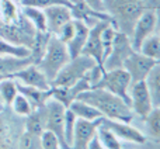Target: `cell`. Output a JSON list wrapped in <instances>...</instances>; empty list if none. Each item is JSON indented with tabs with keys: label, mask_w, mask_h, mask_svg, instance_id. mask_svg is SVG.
<instances>
[{
	"label": "cell",
	"mask_w": 160,
	"mask_h": 149,
	"mask_svg": "<svg viewBox=\"0 0 160 149\" xmlns=\"http://www.w3.org/2000/svg\"><path fill=\"white\" fill-rule=\"evenodd\" d=\"M160 0H104L105 13L117 31L131 37L136 20L145 10H159Z\"/></svg>",
	"instance_id": "1"
},
{
	"label": "cell",
	"mask_w": 160,
	"mask_h": 149,
	"mask_svg": "<svg viewBox=\"0 0 160 149\" xmlns=\"http://www.w3.org/2000/svg\"><path fill=\"white\" fill-rule=\"evenodd\" d=\"M78 100L86 101L96 107L102 117L110 120H117V121L124 122H132L135 114L132 113L131 107L119 99L118 96L104 90V89H88L79 94Z\"/></svg>",
	"instance_id": "2"
},
{
	"label": "cell",
	"mask_w": 160,
	"mask_h": 149,
	"mask_svg": "<svg viewBox=\"0 0 160 149\" xmlns=\"http://www.w3.org/2000/svg\"><path fill=\"white\" fill-rule=\"evenodd\" d=\"M69 59L70 55L68 52L66 45L58 37L51 35L47 49H45L42 58L39 59V62L37 64V66L39 68V70L45 74V77L49 82H52L61 72L62 68L69 62Z\"/></svg>",
	"instance_id": "3"
},
{
	"label": "cell",
	"mask_w": 160,
	"mask_h": 149,
	"mask_svg": "<svg viewBox=\"0 0 160 149\" xmlns=\"http://www.w3.org/2000/svg\"><path fill=\"white\" fill-rule=\"evenodd\" d=\"M24 131V117L16 116L10 107L4 105L0 110V149H18Z\"/></svg>",
	"instance_id": "4"
},
{
	"label": "cell",
	"mask_w": 160,
	"mask_h": 149,
	"mask_svg": "<svg viewBox=\"0 0 160 149\" xmlns=\"http://www.w3.org/2000/svg\"><path fill=\"white\" fill-rule=\"evenodd\" d=\"M96 61L87 55H80L70 58L69 62L61 69L58 76L51 82L52 87H63V86H72L80 79L84 77V74L88 72L93 66H96Z\"/></svg>",
	"instance_id": "5"
},
{
	"label": "cell",
	"mask_w": 160,
	"mask_h": 149,
	"mask_svg": "<svg viewBox=\"0 0 160 149\" xmlns=\"http://www.w3.org/2000/svg\"><path fill=\"white\" fill-rule=\"evenodd\" d=\"M129 86L131 77L128 72L122 68H117V69L105 70L100 82L91 89H104V90L118 96L119 99H122L129 105V94H128Z\"/></svg>",
	"instance_id": "6"
},
{
	"label": "cell",
	"mask_w": 160,
	"mask_h": 149,
	"mask_svg": "<svg viewBox=\"0 0 160 149\" xmlns=\"http://www.w3.org/2000/svg\"><path fill=\"white\" fill-rule=\"evenodd\" d=\"M65 110L66 107L52 97L45 103V114H47L45 131L52 132L61 142L62 146L69 149L65 141Z\"/></svg>",
	"instance_id": "7"
},
{
	"label": "cell",
	"mask_w": 160,
	"mask_h": 149,
	"mask_svg": "<svg viewBox=\"0 0 160 149\" xmlns=\"http://www.w3.org/2000/svg\"><path fill=\"white\" fill-rule=\"evenodd\" d=\"M129 107L132 110V113L135 116H138L139 118H146L148 114L153 110V103H152V97L149 94L148 86L145 83V80L142 82H136V83H131L129 90Z\"/></svg>",
	"instance_id": "8"
},
{
	"label": "cell",
	"mask_w": 160,
	"mask_h": 149,
	"mask_svg": "<svg viewBox=\"0 0 160 149\" xmlns=\"http://www.w3.org/2000/svg\"><path fill=\"white\" fill-rule=\"evenodd\" d=\"M159 65V61L152 58H148L139 51H133L127 59H125L122 69H125L131 77V83L142 82L148 77L150 70Z\"/></svg>",
	"instance_id": "9"
},
{
	"label": "cell",
	"mask_w": 160,
	"mask_h": 149,
	"mask_svg": "<svg viewBox=\"0 0 160 149\" xmlns=\"http://www.w3.org/2000/svg\"><path fill=\"white\" fill-rule=\"evenodd\" d=\"M158 11L159 10H145L143 13L139 16L136 20L135 25H133L132 34H131V45L135 51L139 49L141 44L150 37L152 34L156 33V27H158Z\"/></svg>",
	"instance_id": "10"
},
{
	"label": "cell",
	"mask_w": 160,
	"mask_h": 149,
	"mask_svg": "<svg viewBox=\"0 0 160 149\" xmlns=\"http://www.w3.org/2000/svg\"><path fill=\"white\" fill-rule=\"evenodd\" d=\"M133 48L131 45V39L128 35L117 31L115 37H114V42H112V48H111L108 56L105 58L102 68L105 70L110 69H117V68H122L125 59L133 52Z\"/></svg>",
	"instance_id": "11"
},
{
	"label": "cell",
	"mask_w": 160,
	"mask_h": 149,
	"mask_svg": "<svg viewBox=\"0 0 160 149\" xmlns=\"http://www.w3.org/2000/svg\"><path fill=\"white\" fill-rule=\"evenodd\" d=\"M108 23L111 21L98 20L94 25H91L90 31H88V37L86 39V44L82 51L83 55H87L90 58H93L96 61V64L100 65V66H102V62H104V48H102L101 33Z\"/></svg>",
	"instance_id": "12"
},
{
	"label": "cell",
	"mask_w": 160,
	"mask_h": 149,
	"mask_svg": "<svg viewBox=\"0 0 160 149\" xmlns=\"http://www.w3.org/2000/svg\"><path fill=\"white\" fill-rule=\"evenodd\" d=\"M101 124L107 127L118 139H124V141L132 142V144H145L146 142V135L136 127L131 125V122L117 121V120H110L102 117Z\"/></svg>",
	"instance_id": "13"
},
{
	"label": "cell",
	"mask_w": 160,
	"mask_h": 149,
	"mask_svg": "<svg viewBox=\"0 0 160 149\" xmlns=\"http://www.w3.org/2000/svg\"><path fill=\"white\" fill-rule=\"evenodd\" d=\"M10 77L16 79L21 85L37 87V89H41V90H49L51 89V82L45 77V74L39 70V68L35 64L27 65L22 69L14 72Z\"/></svg>",
	"instance_id": "14"
},
{
	"label": "cell",
	"mask_w": 160,
	"mask_h": 149,
	"mask_svg": "<svg viewBox=\"0 0 160 149\" xmlns=\"http://www.w3.org/2000/svg\"><path fill=\"white\" fill-rule=\"evenodd\" d=\"M101 118L96 120V121H87V120L78 118L75 131H73L72 145L69 149H88L91 139L96 136L97 127L101 122Z\"/></svg>",
	"instance_id": "15"
},
{
	"label": "cell",
	"mask_w": 160,
	"mask_h": 149,
	"mask_svg": "<svg viewBox=\"0 0 160 149\" xmlns=\"http://www.w3.org/2000/svg\"><path fill=\"white\" fill-rule=\"evenodd\" d=\"M47 17V33L51 35H56L58 31L63 27L66 23L72 21V7H68L63 4H56L52 7H48L44 10Z\"/></svg>",
	"instance_id": "16"
},
{
	"label": "cell",
	"mask_w": 160,
	"mask_h": 149,
	"mask_svg": "<svg viewBox=\"0 0 160 149\" xmlns=\"http://www.w3.org/2000/svg\"><path fill=\"white\" fill-rule=\"evenodd\" d=\"M88 89H90V83L83 77L72 86H63V87H52L51 86V93H52V99L58 100L68 108L75 100H78L82 91L88 90Z\"/></svg>",
	"instance_id": "17"
},
{
	"label": "cell",
	"mask_w": 160,
	"mask_h": 149,
	"mask_svg": "<svg viewBox=\"0 0 160 149\" xmlns=\"http://www.w3.org/2000/svg\"><path fill=\"white\" fill-rule=\"evenodd\" d=\"M75 34H73L72 39L66 44L68 52H69L70 58H75L82 54L83 47L86 44V39L88 37V31H90V27H88L86 23H83L82 20H75Z\"/></svg>",
	"instance_id": "18"
},
{
	"label": "cell",
	"mask_w": 160,
	"mask_h": 149,
	"mask_svg": "<svg viewBox=\"0 0 160 149\" xmlns=\"http://www.w3.org/2000/svg\"><path fill=\"white\" fill-rule=\"evenodd\" d=\"M17 87H18V93H21L22 96L31 103L34 110H35V108H39V107H44L45 103L52 97L51 89L49 90H41V89L21 85V83H18V82H17Z\"/></svg>",
	"instance_id": "19"
},
{
	"label": "cell",
	"mask_w": 160,
	"mask_h": 149,
	"mask_svg": "<svg viewBox=\"0 0 160 149\" xmlns=\"http://www.w3.org/2000/svg\"><path fill=\"white\" fill-rule=\"evenodd\" d=\"M21 6L18 0H0V24H14L21 18Z\"/></svg>",
	"instance_id": "20"
},
{
	"label": "cell",
	"mask_w": 160,
	"mask_h": 149,
	"mask_svg": "<svg viewBox=\"0 0 160 149\" xmlns=\"http://www.w3.org/2000/svg\"><path fill=\"white\" fill-rule=\"evenodd\" d=\"M45 121H47V114H45V105L32 110V113L24 117V128L25 131L35 135H41L45 131Z\"/></svg>",
	"instance_id": "21"
},
{
	"label": "cell",
	"mask_w": 160,
	"mask_h": 149,
	"mask_svg": "<svg viewBox=\"0 0 160 149\" xmlns=\"http://www.w3.org/2000/svg\"><path fill=\"white\" fill-rule=\"evenodd\" d=\"M68 108L80 120L96 121V120L102 117V114L100 113L96 107H93L91 104H88V103H86V101H82V100H75Z\"/></svg>",
	"instance_id": "22"
},
{
	"label": "cell",
	"mask_w": 160,
	"mask_h": 149,
	"mask_svg": "<svg viewBox=\"0 0 160 149\" xmlns=\"http://www.w3.org/2000/svg\"><path fill=\"white\" fill-rule=\"evenodd\" d=\"M21 13L28 21L31 23L37 31H47V17H45L44 10L37 7H28V6H21Z\"/></svg>",
	"instance_id": "23"
},
{
	"label": "cell",
	"mask_w": 160,
	"mask_h": 149,
	"mask_svg": "<svg viewBox=\"0 0 160 149\" xmlns=\"http://www.w3.org/2000/svg\"><path fill=\"white\" fill-rule=\"evenodd\" d=\"M145 83H146L149 94L152 97L153 107H159L160 105V65H156L150 70V73L145 79Z\"/></svg>",
	"instance_id": "24"
},
{
	"label": "cell",
	"mask_w": 160,
	"mask_h": 149,
	"mask_svg": "<svg viewBox=\"0 0 160 149\" xmlns=\"http://www.w3.org/2000/svg\"><path fill=\"white\" fill-rule=\"evenodd\" d=\"M49 37H51V34L47 33V31H44V33L37 31L35 37H34V41L30 47V56L32 58V61L35 65L38 64L39 59H41L42 55H44L45 49H47L48 41H49Z\"/></svg>",
	"instance_id": "25"
},
{
	"label": "cell",
	"mask_w": 160,
	"mask_h": 149,
	"mask_svg": "<svg viewBox=\"0 0 160 149\" xmlns=\"http://www.w3.org/2000/svg\"><path fill=\"white\" fill-rule=\"evenodd\" d=\"M18 93V87H17V80L13 77H6L0 82V101L3 105L10 107L13 103L14 97Z\"/></svg>",
	"instance_id": "26"
},
{
	"label": "cell",
	"mask_w": 160,
	"mask_h": 149,
	"mask_svg": "<svg viewBox=\"0 0 160 149\" xmlns=\"http://www.w3.org/2000/svg\"><path fill=\"white\" fill-rule=\"evenodd\" d=\"M96 136L104 149H122L121 141H119L107 127H104L101 122H100V125L97 127Z\"/></svg>",
	"instance_id": "27"
},
{
	"label": "cell",
	"mask_w": 160,
	"mask_h": 149,
	"mask_svg": "<svg viewBox=\"0 0 160 149\" xmlns=\"http://www.w3.org/2000/svg\"><path fill=\"white\" fill-rule=\"evenodd\" d=\"M138 51L141 54H143L145 56H148V58H152V59L159 61L160 59V38H159V34L155 33L150 37H148V38L141 44V47H139Z\"/></svg>",
	"instance_id": "28"
},
{
	"label": "cell",
	"mask_w": 160,
	"mask_h": 149,
	"mask_svg": "<svg viewBox=\"0 0 160 149\" xmlns=\"http://www.w3.org/2000/svg\"><path fill=\"white\" fill-rule=\"evenodd\" d=\"M0 56H14V58H25L30 56V49L22 45H16L10 41L0 38Z\"/></svg>",
	"instance_id": "29"
},
{
	"label": "cell",
	"mask_w": 160,
	"mask_h": 149,
	"mask_svg": "<svg viewBox=\"0 0 160 149\" xmlns=\"http://www.w3.org/2000/svg\"><path fill=\"white\" fill-rule=\"evenodd\" d=\"M143 121L149 131V135L158 142L160 139V108L155 107L148 114L146 118H143Z\"/></svg>",
	"instance_id": "30"
},
{
	"label": "cell",
	"mask_w": 160,
	"mask_h": 149,
	"mask_svg": "<svg viewBox=\"0 0 160 149\" xmlns=\"http://www.w3.org/2000/svg\"><path fill=\"white\" fill-rule=\"evenodd\" d=\"M10 110L13 111L16 116L20 117H27L28 114L32 113L34 107L31 105V103L22 96L21 93H17V96L14 97L13 103L10 104Z\"/></svg>",
	"instance_id": "31"
},
{
	"label": "cell",
	"mask_w": 160,
	"mask_h": 149,
	"mask_svg": "<svg viewBox=\"0 0 160 149\" xmlns=\"http://www.w3.org/2000/svg\"><path fill=\"white\" fill-rule=\"evenodd\" d=\"M20 6H28V7H37L45 10L48 7H52L56 4H63L68 7H72L73 2L72 0H18Z\"/></svg>",
	"instance_id": "32"
},
{
	"label": "cell",
	"mask_w": 160,
	"mask_h": 149,
	"mask_svg": "<svg viewBox=\"0 0 160 149\" xmlns=\"http://www.w3.org/2000/svg\"><path fill=\"white\" fill-rule=\"evenodd\" d=\"M18 149H44L41 142V135H35L28 131H24L20 138Z\"/></svg>",
	"instance_id": "33"
},
{
	"label": "cell",
	"mask_w": 160,
	"mask_h": 149,
	"mask_svg": "<svg viewBox=\"0 0 160 149\" xmlns=\"http://www.w3.org/2000/svg\"><path fill=\"white\" fill-rule=\"evenodd\" d=\"M76 121H78V117L69 108H66L65 110V141H66V145L69 148L72 145L73 131H75V127H76Z\"/></svg>",
	"instance_id": "34"
},
{
	"label": "cell",
	"mask_w": 160,
	"mask_h": 149,
	"mask_svg": "<svg viewBox=\"0 0 160 149\" xmlns=\"http://www.w3.org/2000/svg\"><path fill=\"white\" fill-rule=\"evenodd\" d=\"M41 142L44 149H66L62 146L61 142L58 141V138L49 131H44L41 134Z\"/></svg>",
	"instance_id": "35"
},
{
	"label": "cell",
	"mask_w": 160,
	"mask_h": 149,
	"mask_svg": "<svg viewBox=\"0 0 160 149\" xmlns=\"http://www.w3.org/2000/svg\"><path fill=\"white\" fill-rule=\"evenodd\" d=\"M73 34H75V21L72 20V21L66 23V24H65L63 27H62L61 30L58 31V34H56L55 37H58V38L61 39V41L63 42L65 45H66L68 42L72 39Z\"/></svg>",
	"instance_id": "36"
},
{
	"label": "cell",
	"mask_w": 160,
	"mask_h": 149,
	"mask_svg": "<svg viewBox=\"0 0 160 149\" xmlns=\"http://www.w3.org/2000/svg\"><path fill=\"white\" fill-rule=\"evenodd\" d=\"M83 3H84L88 8H91L93 11H97V13H105L104 0H83Z\"/></svg>",
	"instance_id": "37"
},
{
	"label": "cell",
	"mask_w": 160,
	"mask_h": 149,
	"mask_svg": "<svg viewBox=\"0 0 160 149\" xmlns=\"http://www.w3.org/2000/svg\"><path fill=\"white\" fill-rule=\"evenodd\" d=\"M88 149H104L101 146V144L98 142V139H97V136H94L93 139H91L90 145H88Z\"/></svg>",
	"instance_id": "38"
},
{
	"label": "cell",
	"mask_w": 160,
	"mask_h": 149,
	"mask_svg": "<svg viewBox=\"0 0 160 149\" xmlns=\"http://www.w3.org/2000/svg\"><path fill=\"white\" fill-rule=\"evenodd\" d=\"M6 77H10V76H7V74H3V73H0V82H2L3 79H6Z\"/></svg>",
	"instance_id": "39"
},
{
	"label": "cell",
	"mask_w": 160,
	"mask_h": 149,
	"mask_svg": "<svg viewBox=\"0 0 160 149\" xmlns=\"http://www.w3.org/2000/svg\"><path fill=\"white\" fill-rule=\"evenodd\" d=\"M0 103H2V101H0ZM2 104H3V103H2Z\"/></svg>",
	"instance_id": "40"
}]
</instances>
